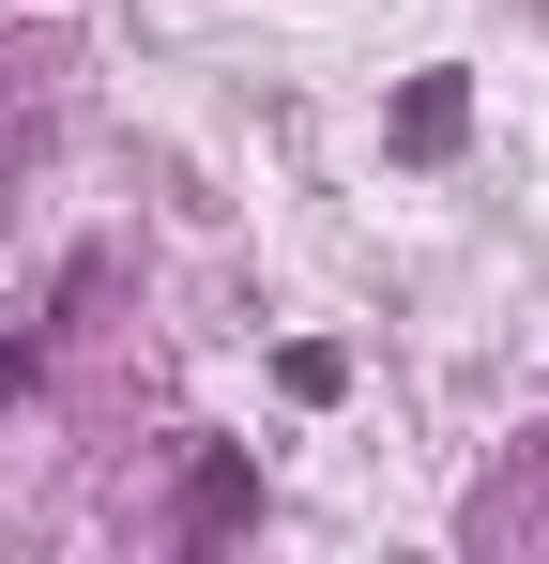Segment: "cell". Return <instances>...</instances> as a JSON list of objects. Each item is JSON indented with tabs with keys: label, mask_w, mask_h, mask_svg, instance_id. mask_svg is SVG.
<instances>
[{
	"label": "cell",
	"mask_w": 549,
	"mask_h": 564,
	"mask_svg": "<svg viewBox=\"0 0 549 564\" xmlns=\"http://www.w3.org/2000/svg\"><path fill=\"white\" fill-rule=\"evenodd\" d=\"M458 122H473V93H458V77H412V107H397V153H458Z\"/></svg>",
	"instance_id": "obj_1"
}]
</instances>
